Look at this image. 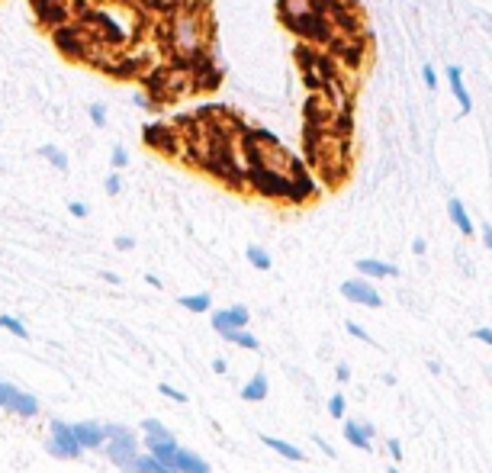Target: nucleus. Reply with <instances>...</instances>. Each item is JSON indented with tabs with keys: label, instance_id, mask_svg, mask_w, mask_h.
Here are the masks:
<instances>
[{
	"label": "nucleus",
	"instance_id": "17",
	"mask_svg": "<svg viewBox=\"0 0 492 473\" xmlns=\"http://www.w3.org/2000/svg\"><path fill=\"white\" fill-rule=\"evenodd\" d=\"M177 303H181L187 312H209L213 297H209V293H187V297H181Z\"/></svg>",
	"mask_w": 492,
	"mask_h": 473
},
{
	"label": "nucleus",
	"instance_id": "35",
	"mask_svg": "<svg viewBox=\"0 0 492 473\" xmlns=\"http://www.w3.org/2000/svg\"><path fill=\"white\" fill-rule=\"evenodd\" d=\"M473 338H479L483 344H492V329H486V325H483V329L473 332Z\"/></svg>",
	"mask_w": 492,
	"mask_h": 473
},
{
	"label": "nucleus",
	"instance_id": "10",
	"mask_svg": "<svg viewBox=\"0 0 492 473\" xmlns=\"http://www.w3.org/2000/svg\"><path fill=\"white\" fill-rule=\"evenodd\" d=\"M312 196H316V181L299 168L296 174L290 177V194H286V200L290 203H306V200H312Z\"/></svg>",
	"mask_w": 492,
	"mask_h": 473
},
{
	"label": "nucleus",
	"instance_id": "23",
	"mask_svg": "<svg viewBox=\"0 0 492 473\" xmlns=\"http://www.w3.org/2000/svg\"><path fill=\"white\" fill-rule=\"evenodd\" d=\"M344 406H348V399H344L341 393H335L328 399V415H331V419H344Z\"/></svg>",
	"mask_w": 492,
	"mask_h": 473
},
{
	"label": "nucleus",
	"instance_id": "38",
	"mask_svg": "<svg viewBox=\"0 0 492 473\" xmlns=\"http://www.w3.org/2000/svg\"><path fill=\"white\" fill-rule=\"evenodd\" d=\"M483 242H486V248L492 252V226H489V222H483Z\"/></svg>",
	"mask_w": 492,
	"mask_h": 473
},
{
	"label": "nucleus",
	"instance_id": "25",
	"mask_svg": "<svg viewBox=\"0 0 492 473\" xmlns=\"http://www.w3.org/2000/svg\"><path fill=\"white\" fill-rule=\"evenodd\" d=\"M158 393L168 396V399H174V402H187V393H184V389H177V387H171V383H161V387H158Z\"/></svg>",
	"mask_w": 492,
	"mask_h": 473
},
{
	"label": "nucleus",
	"instance_id": "27",
	"mask_svg": "<svg viewBox=\"0 0 492 473\" xmlns=\"http://www.w3.org/2000/svg\"><path fill=\"white\" fill-rule=\"evenodd\" d=\"M110 164H113V168H126V164H129V151H126L123 149V145H116V149H113V155H110Z\"/></svg>",
	"mask_w": 492,
	"mask_h": 473
},
{
	"label": "nucleus",
	"instance_id": "7",
	"mask_svg": "<svg viewBox=\"0 0 492 473\" xmlns=\"http://www.w3.org/2000/svg\"><path fill=\"white\" fill-rule=\"evenodd\" d=\"M74 434L84 451H100L106 444V425L100 422H74Z\"/></svg>",
	"mask_w": 492,
	"mask_h": 473
},
{
	"label": "nucleus",
	"instance_id": "33",
	"mask_svg": "<svg viewBox=\"0 0 492 473\" xmlns=\"http://www.w3.org/2000/svg\"><path fill=\"white\" fill-rule=\"evenodd\" d=\"M68 209H71L74 219H84V216H87V206L81 200H71V203H68Z\"/></svg>",
	"mask_w": 492,
	"mask_h": 473
},
{
	"label": "nucleus",
	"instance_id": "32",
	"mask_svg": "<svg viewBox=\"0 0 492 473\" xmlns=\"http://www.w3.org/2000/svg\"><path fill=\"white\" fill-rule=\"evenodd\" d=\"M421 78H425V84L431 87V91H434V87H438V74H434V68H431V65H425V68H421Z\"/></svg>",
	"mask_w": 492,
	"mask_h": 473
},
{
	"label": "nucleus",
	"instance_id": "19",
	"mask_svg": "<svg viewBox=\"0 0 492 473\" xmlns=\"http://www.w3.org/2000/svg\"><path fill=\"white\" fill-rule=\"evenodd\" d=\"M136 467H139V473H171V467L164 464V460H158L155 454H139L136 457Z\"/></svg>",
	"mask_w": 492,
	"mask_h": 473
},
{
	"label": "nucleus",
	"instance_id": "6",
	"mask_svg": "<svg viewBox=\"0 0 492 473\" xmlns=\"http://www.w3.org/2000/svg\"><path fill=\"white\" fill-rule=\"evenodd\" d=\"M213 329L219 332V335L235 332V329H248V309L245 306H229V309L213 312Z\"/></svg>",
	"mask_w": 492,
	"mask_h": 473
},
{
	"label": "nucleus",
	"instance_id": "14",
	"mask_svg": "<svg viewBox=\"0 0 492 473\" xmlns=\"http://www.w3.org/2000/svg\"><path fill=\"white\" fill-rule=\"evenodd\" d=\"M264 441L267 447H271L273 454H280V457H286V460H293V464H299V460H306V454L299 451L296 444H290V441H283V438H273V434H264Z\"/></svg>",
	"mask_w": 492,
	"mask_h": 473
},
{
	"label": "nucleus",
	"instance_id": "3",
	"mask_svg": "<svg viewBox=\"0 0 492 473\" xmlns=\"http://www.w3.org/2000/svg\"><path fill=\"white\" fill-rule=\"evenodd\" d=\"M104 451H106V457H110V464L129 467V464H136V457H139V441L132 432H126V434H116V438H106Z\"/></svg>",
	"mask_w": 492,
	"mask_h": 473
},
{
	"label": "nucleus",
	"instance_id": "39",
	"mask_svg": "<svg viewBox=\"0 0 492 473\" xmlns=\"http://www.w3.org/2000/svg\"><path fill=\"white\" fill-rule=\"evenodd\" d=\"M226 370H229L226 357H216V361H213V374H226Z\"/></svg>",
	"mask_w": 492,
	"mask_h": 473
},
{
	"label": "nucleus",
	"instance_id": "16",
	"mask_svg": "<svg viewBox=\"0 0 492 473\" xmlns=\"http://www.w3.org/2000/svg\"><path fill=\"white\" fill-rule=\"evenodd\" d=\"M174 467L177 470H184V473H209V464L200 457V454H194V451H177V457H174Z\"/></svg>",
	"mask_w": 492,
	"mask_h": 473
},
{
	"label": "nucleus",
	"instance_id": "4",
	"mask_svg": "<svg viewBox=\"0 0 492 473\" xmlns=\"http://www.w3.org/2000/svg\"><path fill=\"white\" fill-rule=\"evenodd\" d=\"M341 297L351 299V303H357V306H367V309H376V306L383 303L380 293H376V287L370 284V280H363V277L344 280V284H341Z\"/></svg>",
	"mask_w": 492,
	"mask_h": 473
},
{
	"label": "nucleus",
	"instance_id": "45",
	"mask_svg": "<svg viewBox=\"0 0 492 473\" xmlns=\"http://www.w3.org/2000/svg\"><path fill=\"white\" fill-rule=\"evenodd\" d=\"M171 473H184V470H177V467H171Z\"/></svg>",
	"mask_w": 492,
	"mask_h": 473
},
{
	"label": "nucleus",
	"instance_id": "1",
	"mask_svg": "<svg viewBox=\"0 0 492 473\" xmlns=\"http://www.w3.org/2000/svg\"><path fill=\"white\" fill-rule=\"evenodd\" d=\"M171 49L177 52V59L196 61V55H203V46L209 39V20L203 16V10L181 7L171 16Z\"/></svg>",
	"mask_w": 492,
	"mask_h": 473
},
{
	"label": "nucleus",
	"instance_id": "31",
	"mask_svg": "<svg viewBox=\"0 0 492 473\" xmlns=\"http://www.w3.org/2000/svg\"><path fill=\"white\" fill-rule=\"evenodd\" d=\"M104 190H106V194H110V196H116L119 190H123V181H119V174H110V177H106Z\"/></svg>",
	"mask_w": 492,
	"mask_h": 473
},
{
	"label": "nucleus",
	"instance_id": "8",
	"mask_svg": "<svg viewBox=\"0 0 492 473\" xmlns=\"http://www.w3.org/2000/svg\"><path fill=\"white\" fill-rule=\"evenodd\" d=\"M7 409L14 415H20V419H33V415H39V399H36L33 393H26V389H10V399H7Z\"/></svg>",
	"mask_w": 492,
	"mask_h": 473
},
{
	"label": "nucleus",
	"instance_id": "12",
	"mask_svg": "<svg viewBox=\"0 0 492 473\" xmlns=\"http://www.w3.org/2000/svg\"><path fill=\"white\" fill-rule=\"evenodd\" d=\"M357 271H361L363 277H396V274H399V267L389 264V261L361 258V261H357Z\"/></svg>",
	"mask_w": 492,
	"mask_h": 473
},
{
	"label": "nucleus",
	"instance_id": "5",
	"mask_svg": "<svg viewBox=\"0 0 492 473\" xmlns=\"http://www.w3.org/2000/svg\"><path fill=\"white\" fill-rule=\"evenodd\" d=\"M145 447H149V451L155 454L158 460H164L168 467H174V457H177V451H181V444H177V438L171 432L145 434Z\"/></svg>",
	"mask_w": 492,
	"mask_h": 473
},
{
	"label": "nucleus",
	"instance_id": "40",
	"mask_svg": "<svg viewBox=\"0 0 492 473\" xmlns=\"http://www.w3.org/2000/svg\"><path fill=\"white\" fill-rule=\"evenodd\" d=\"M316 444H318V451H322V454H328V457H335V451H331V444H328V441H325V438H316Z\"/></svg>",
	"mask_w": 492,
	"mask_h": 473
},
{
	"label": "nucleus",
	"instance_id": "21",
	"mask_svg": "<svg viewBox=\"0 0 492 473\" xmlns=\"http://www.w3.org/2000/svg\"><path fill=\"white\" fill-rule=\"evenodd\" d=\"M0 329H7L10 335H16V338H29V332H26V325H23V319L10 316V312H4V316H0Z\"/></svg>",
	"mask_w": 492,
	"mask_h": 473
},
{
	"label": "nucleus",
	"instance_id": "24",
	"mask_svg": "<svg viewBox=\"0 0 492 473\" xmlns=\"http://www.w3.org/2000/svg\"><path fill=\"white\" fill-rule=\"evenodd\" d=\"M87 116H91V123L97 126V129H104V126H106V106L104 104H94L91 110H87Z\"/></svg>",
	"mask_w": 492,
	"mask_h": 473
},
{
	"label": "nucleus",
	"instance_id": "13",
	"mask_svg": "<svg viewBox=\"0 0 492 473\" xmlns=\"http://www.w3.org/2000/svg\"><path fill=\"white\" fill-rule=\"evenodd\" d=\"M267 393H271V383H267L264 374H254L251 380L241 387V399H245V402H264Z\"/></svg>",
	"mask_w": 492,
	"mask_h": 473
},
{
	"label": "nucleus",
	"instance_id": "44",
	"mask_svg": "<svg viewBox=\"0 0 492 473\" xmlns=\"http://www.w3.org/2000/svg\"><path fill=\"white\" fill-rule=\"evenodd\" d=\"M386 473H399V467H389V470Z\"/></svg>",
	"mask_w": 492,
	"mask_h": 473
},
{
	"label": "nucleus",
	"instance_id": "36",
	"mask_svg": "<svg viewBox=\"0 0 492 473\" xmlns=\"http://www.w3.org/2000/svg\"><path fill=\"white\" fill-rule=\"evenodd\" d=\"M10 389H14V387H10V383H4V380H0V409H7V399H10Z\"/></svg>",
	"mask_w": 492,
	"mask_h": 473
},
{
	"label": "nucleus",
	"instance_id": "42",
	"mask_svg": "<svg viewBox=\"0 0 492 473\" xmlns=\"http://www.w3.org/2000/svg\"><path fill=\"white\" fill-rule=\"evenodd\" d=\"M104 280H106V284H119V277L113 271H104Z\"/></svg>",
	"mask_w": 492,
	"mask_h": 473
},
{
	"label": "nucleus",
	"instance_id": "15",
	"mask_svg": "<svg viewBox=\"0 0 492 473\" xmlns=\"http://www.w3.org/2000/svg\"><path fill=\"white\" fill-rule=\"evenodd\" d=\"M447 213H451V222L460 229V235H473V219L470 213H466V206L457 200V196H451L447 200Z\"/></svg>",
	"mask_w": 492,
	"mask_h": 473
},
{
	"label": "nucleus",
	"instance_id": "20",
	"mask_svg": "<svg viewBox=\"0 0 492 473\" xmlns=\"http://www.w3.org/2000/svg\"><path fill=\"white\" fill-rule=\"evenodd\" d=\"M39 155L46 158V161L52 164L55 171H68V155H65V151H61V149H55V145H42V149H39Z\"/></svg>",
	"mask_w": 492,
	"mask_h": 473
},
{
	"label": "nucleus",
	"instance_id": "37",
	"mask_svg": "<svg viewBox=\"0 0 492 473\" xmlns=\"http://www.w3.org/2000/svg\"><path fill=\"white\" fill-rule=\"evenodd\" d=\"M335 377H338L341 383H348V380H351V367H348V364H338V367H335Z\"/></svg>",
	"mask_w": 492,
	"mask_h": 473
},
{
	"label": "nucleus",
	"instance_id": "34",
	"mask_svg": "<svg viewBox=\"0 0 492 473\" xmlns=\"http://www.w3.org/2000/svg\"><path fill=\"white\" fill-rule=\"evenodd\" d=\"M116 248H119V252H132V248H136V239H129V235H119Z\"/></svg>",
	"mask_w": 492,
	"mask_h": 473
},
{
	"label": "nucleus",
	"instance_id": "43",
	"mask_svg": "<svg viewBox=\"0 0 492 473\" xmlns=\"http://www.w3.org/2000/svg\"><path fill=\"white\" fill-rule=\"evenodd\" d=\"M119 473H139V467H136V464H129V467H119Z\"/></svg>",
	"mask_w": 492,
	"mask_h": 473
},
{
	"label": "nucleus",
	"instance_id": "26",
	"mask_svg": "<svg viewBox=\"0 0 492 473\" xmlns=\"http://www.w3.org/2000/svg\"><path fill=\"white\" fill-rule=\"evenodd\" d=\"M344 329H348V335L357 338V342H373V338L367 335V329H363V325H357L354 319H351V322H344Z\"/></svg>",
	"mask_w": 492,
	"mask_h": 473
},
{
	"label": "nucleus",
	"instance_id": "2",
	"mask_svg": "<svg viewBox=\"0 0 492 473\" xmlns=\"http://www.w3.org/2000/svg\"><path fill=\"white\" fill-rule=\"evenodd\" d=\"M46 451L55 454V457H81L84 454V447H81L78 434H74V425H68V422L61 419H52L49 422V441H46Z\"/></svg>",
	"mask_w": 492,
	"mask_h": 473
},
{
	"label": "nucleus",
	"instance_id": "22",
	"mask_svg": "<svg viewBox=\"0 0 492 473\" xmlns=\"http://www.w3.org/2000/svg\"><path fill=\"white\" fill-rule=\"evenodd\" d=\"M248 261H251V267H258V271H271V254L258 245L248 248Z\"/></svg>",
	"mask_w": 492,
	"mask_h": 473
},
{
	"label": "nucleus",
	"instance_id": "30",
	"mask_svg": "<svg viewBox=\"0 0 492 473\" xmlns=\"http://www.w3.org/2000/svg\"><path fill=\"white\" fill-rule=\"evenodd\" d=\"M151 4H155V7H161V10H171V14H174V10H181V7H187V0H151Z\"/></svg>",
	"mask_w": 492,
	"mask_h": 473
},
{
	"label": "nucleus",
	"instance_id": "29",
	"mask_svg": "<svg viewBox=\"0 0 492 473\" xmlns=\"http://www.w3.org/2000/svg\"><path fill=\"white\" fill-rule=\"evenodd\" d=\"M139 428H142L145 434H161V432H168V428H164V425H161V422H158V419H145V422H142V425H139Z\"/></svg>",
	"mask_w": 492,
	"mask_h": 473
},
{
	"label": "nucleus",
	"instance_id": "28",
	"mask_svg": "<svg viewBox=\"0 0 492 473\" xmlns=\"http://www.w3.org/2000/svg\"><path fill=\"white\" fill-rule=\"evenodd\" d=\"M386 451H389V457H393L396 464H399V460L406 457V454H402V441H399V438H389V441H386Z\"/></svg>",
	"mask_w": 492,
	"mask_h": 473
},
{
	"label": "nucleus",
	"instance_id": "9",
	"mask_svg": "<svg viewBox=\"0 0 492 473\" xmlns=\"http://www.w3.org/2000/svg\"><path fill=\"white\" fill-rule=\"evenodd\" d=\"M344 438H348V444H354L357 451H370V438L376 434V428L370 425V422H344Z\"/></svg>",
	"mask_w": 492,
	"mask_h": 473
},
{
	"label": "nucleus",
	"instance_id": "11",
	"mask_svg": "<svg viewBox=\"0 0 492 473\" xmlns=\"http://www.w3.org/2000/svg\"><path fill=\"white\" fill-rule=\"evenodd\" d=\"M447 81H451V91H453V97H457V104H460V113H470L473 110V97H470V91H466V84H463V71H460L457 65H451L447 68Z\"/></svg>",
	"mask_w": 492,
	"mask_h": 473
},
{
	"label": "nucleus",
	"instance_id": "18",
	"mask_svg": "<svg viewBox=\"0 0 492 473\" xmlns=\"http://www.w3.org/2000/svg\"><path fill=\"white\" fill-rule=\"evenodd\" d=\"M226 342H229V344H239V348H245V351H258V348H261V342H258V338H254L248 329L226 332Z\"/></svg>",
	"mask_w": 492,
	"mask_h": 473
},
{
	"label": "nucleus",
	"instance_id": "41",
	"mask_svg": "<svg viewBox=\"0 0 492 473\" xmlns=\"http://www.w3.org/2000/svg\"><path fill=\"white\" fill-rule=\"evenodd\" d=\"M412 252H415V254H418V258H421V254H425V252H428L425 239H415V242H412Z\"/></svg>",
	"mask_w": 492,
	"mask_h": 473
}]
</instances>
